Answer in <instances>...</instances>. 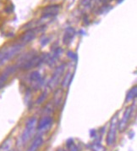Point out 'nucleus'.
<instances>
[{"instance_id":"dca6fc26","label":"nucleus","mask_w":137,"mask_h":151,"mask_svg":"<svg viewBox=\"0 0 137 151\" xmlns=\"http://www.w3.org/2000/svg\"><path fill=\"white\" fill-rule=\"evenodd\" d=\"M70 143L67 142V147H68V150L69 151H79L78 150V148L76 146V144H74L73 142V139H69Z\"/></svg>"},{"instance_id":"9b49d317","label":"nucleus","mask_w":137,"mask_h":151,"mask_svg":"<svg viewBox=\"0 0 137 151\" xmlns=\"http://www.w3.org/2000/svg\"><path fill=\"white\" fill-rule=\"evenodd\" d=\"M43 142V139H42V137L41 136H38L35 138L32 142L31 145L29 147V149L27 150V151H37V150L39 149V147L41 146V144Z\"/></svg>"},{"instance_id":"0eeeda50","label":"nucleus","mask_w":137,"mask_h":151,"mask_svg":"<svg viewBox=\"0 0 137 151\" xmlns=\"http://www.w3.org/2000/svg\"><path fill=\"white\" fill-rule=\"evenodd\" d=\"M53 117L49 116H45L41 117V119L37 122V126L36 128L38 132H44L46 131H48L51 126L53 125Z\"/></svg>"},{"instance_id":"2eb2a0df","label":"nucleus","mask_w":137,"mask_h":151,"mask_svg":"<svg viewBox=\"0 0 137 151\" xmlns=\"http://www.w3.org/2000/svg\"><path fill=\"white\" fill-rule=\"evenodd\" d=\"M47 97H48V93L47 92H43L41 95L39 96V98L37 99V100L36 101V104L40 105L42 103H44L45 100H46V99H47Z\"/></svg>"},{"instance_id":"aec40b11","label":"nucleus","mask_w":137,"mask_h":151,"mask_svg":"<svg viewBox=\"0 0 137 151\" xmlns=\"http://www.w3.org/2000/svg\"><path fill=\"white\" fill-rule=\"evenodd\" d=\"M79 33H81V36H83V35L86 34V32H84V31H83L82 29H81V30H80V32H79Z\"/></svg>"},{"instance_id":"4468645a","label":"nucleus","mask_w":137,"mask_h":151,"mask_svg":"<svg viewBox=\"0 0 137 151\" xmlns=\"http://www.w3.org/2000/svg\"><path fill=\"white\" fill-rule=\"evenodd\" d=\"M136 97V88L134 87V88H131V90L128 93V94H127V96H126V101H127V102L131 101V100H133Z\"/></svg>"},{"instance_id":"a211bd4d","label":"nucleus","mask_w":137,"mask_h":151,"mask_svg":"<svg viewBox=\"0 0 137 151\" xmlns=\"http://www.w3.org/2000/svg\"><path fill=\"white\" fill-rule=\"evenodd\" d=\"M48 42H49V37H46V36H43L42 38H41V40H40V43L41 46H46Z\"/></svg>"},{"instance_id":"1a4fd4ad","label":"nucleus","mask_w":137,"mask_h":151,"mask_svg":"<svg viewBox=\"0 0 137 151\" xmlns=\"http://www.w3.org/2000/svg\"><path fill=\"white\" fill-rule=\"evenodd\" d=\"M76 32L75 28L72 27H68L65 28L64 32V37H63V42L64 44L68 45L71 42L73 41L74 37H76Z\"/></svg>"},{"instance_id":"7ed1b4c3","label":"nucleus","mask_w":137,"mask_h":151,"mask_svg":"<svg viewBox=\"0 0 137 151\" xmlns=\"http://www.w3.org/2000/svg\"><path fill=\"white\" fill-rule=\"evenodd\" d=\"M60 10H61L60 4H50V5L44 7L41 10V21L54 18L59 14Z\"/></svg>"},{"instance_id":"6e6552de","label":"nucleus","mask_w":137,"mask_h":151,"mask_svg":"<svg viewBox=\"0 0 137 151\" xmlns=\"http://www.w3.org/2000/svg\"><path fill=\"white\" fill-rule=\"evenodd\" d=\"M131 114H132V107L128 108L127 110H125V112L123 113L121 121L118 122V129L120 132H123L126 128V127L128 125V122L130 121Z\"/></svg>"},{"instance_id":"f8f14e48","label":"nucleus","mask_w":137,"mask_h":151,"mask_svg":"<svg viewBox=\"0 0 137 151\" xmlns=\"http://www.w3.org/2000/svg\"><path fill=\"white\" fill-rule=\"evenodd\" d=\"M11 148H12V139L7 138L0 145V151H10Z\"/></svg>"},{"instance_id":"39448f33","label":"nucleus","mask_w":137,"mask_h":151,"mask_svg":"<svg viewBox=\"0 0 137 151\" xmlns=\"http://www.w3.org/2000/svg\"><path fill=\"white\" fill-rule=\"evenodd\" d=\"M118 117L114 116V118L112 120V122H111V125H110L109 130H108V135H107V138H106L107 144H108V146H112V145H113V144L115 143L117 130H118Z\"/></svg>"},{"instance_id":"f03ea898","label":"nucleus","mask_w":137,"mask_h":151,"mask_svg":"<svg viewBox=\"0 0 137 151\" xmlns=\"http://www.w3.org/2000/svg\"><path fill=\"white\" fill-rule=\"evenodd\" d=\"M37 118L36 116H32L29 118L26 123L25 129L23 131L21 134V141L22 143L25 144L27 143L28 141L31 138V137L34 135L35 129L36 128L37 126Z\"/></svg>"},{"instance_id":"6ab92c4d","label":"nucleus","mask_w":137,"mask_h":151,"mask_svg":"<svg viewBox=\"0 0 137 151\" xmlns=\"http://www.w3.org/2000/svg\"><path fill=\"white\" fill-rule=\"evenodd\" d=\"M93 1L92 0H82L81 2V6H83L84 8H87L90 7L91 5V3Z\"/></svg>"},{"instance_id":"f257e3e1","label":"nucleus","mask_w":137,"mask_h":151,"mask_svg":"<svg viewBox=\"0 0 137 151\" xmlns=\"http://www.w3.org/2000/svg\"><path fill=\"white\" fill-rule=\"evenodd\" d=\"M26 46L20 42H15L0 48V67L18 56Z\"/></svg>"},{"instance_id":"412c9836","label":"nucleus","mask_w":137,"mask_h":151,"mask_svg":"<svg viewBox=\"0 0 137 151\" xmlns=\"http://www.w3.org/2000/svg\"><path fill=\"white\" fill-rule=\"evenodd\" d=\"M10 151H11V150H10Z\"/></svg>"},{"instance_id":"9d476101","label":"nucleus","mask_w":137,"mask_h":151,"mask_svg":"<svg viewBox=\"0 0 137 151\" xmlns=\"http://www.w3.org/2000/svg\"><path fill=\"white\" fill-rule=\"evenodd\" d=\"M64 70V65H62L59 67H58V68L56 69V70L54 71V75L52 76V79H51V83H50L51 87H52V85H53V86L56 85L57 82L59 81V78L60 76L63 74Z\"/></svg>"},{"instance_id":"423d86ee","label":"nucleus","mask_w":137,"mask_h":151,"mask_svg":"<svg viewBox=\"0 0 137 151\" xmlns=\"http://www.w3.org/2000/svg\"><path fill=\"white\" fill-rule=\"evenodd\" d=\"M40 28H41V27H40L27 29L23 34L21 35L20 39H19V42L26 46V44L30 43L31 42H32L36 38V37L37 35V32L40 31Z\"/></svg>"},{"instance_id":"20e7f679","label":"nucleus","mask_w":137,"mask_h":151,"mask_svg":"<svg viewBox=\"0 0 137 151\" xmlns=\"http://www.w3.org/2000/svg\"><path fill=\"white\" fill-rule=\"evenodd\" d=\"M19 68L20 67L16 64L15 65H11L7 66L1 72V74H0V89L5 85V83H7L9 78L12 75H14Z\"/></svg>"},{"instance_id":"f3484780","label":"nucleus","mask_w":137,"mask_h":151,"mask_svg":"<svg viewBox=\"0 0 137 151\" xmlns=\"http://www.w3.org/2000/svg\"><path fill=\"white\" fill-rule=\"evenodd\" d=\"M92 149H93V151H105L104 147L100 144H95L93 145Z\"/></svg>"},{"instance_id":"ddd939ff","label":"nucleus","mask_w":137,"mask_h":151,"mask_svg":"<svg viewBox=\"0 0 137 151\" xmlns=\"http://www.w3.org/2000/svg\"><path fill=\"white\" fill-rule=\"evenodd\" d=\"M62 54V49L61 48H56V50L54 51V53H53V55H52V57H51V59L48 60V63H54L59 57H60V55Z\"/></svg>"}]
</instances>
